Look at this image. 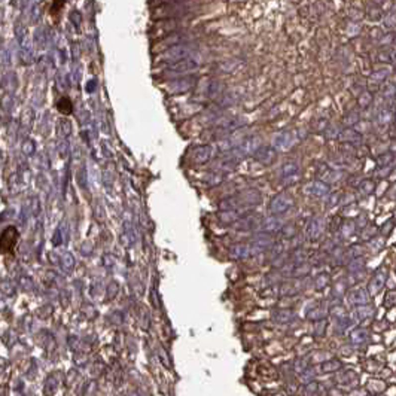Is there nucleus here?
<instances>
[{"mask_svg":"<svg viewBox=\"0 0 396 396\" xmlns=\"http://www.w3.org/2000/svg\"><path fill=\"white\" fill-rule=\"evenodd\" d=\"M280 228V222H277V219H267L265 224L262 225L264 231H276Z\"/></svg>","mask_w":396,"mask_h":396,"instance_id":"0eeeda50","label":"nucleus"},{"mask_svg":"<svg viewBox=\"0 0 396 396\" xmlns=\"http://www.w3.org/2000/svg\"><path fill=\"white\" fill-rule=\"evenodd\" d=\"M273 157H274V154H273V151L271 149H267V148H259L258 151H256V158L258 159H261V161H264V162H270L271 159H273Z\"/></svg>","mask_w":396,"mask_h":396,"instance_id":"423d86ee","label":"nucleus"},{"mask_svg":"<svg viewBox=\"0 0 396 396\" xmlns=\"http://www.w3.org/2000/svg\"><path fill=\"white\" fill-rule=\"evenodd\" d=\"M382 16H383V9L379 4L373 3L368 7V19L370 21H379V19H382Z\"/></svg>","mask_w":396,"mask_h":396,"instance_id":"39448f33","label":"nucleus"},{"mask_svg":"<svg viewBox=\"0 0 396 396\" xmlns=\"http://www.w3.org/2000/svg\"><path fill=\"white\" fill-rule=\"evenodd\" d=\"M392 55H394V58H395V60H396V49H395V51H394V52H392Z\"/></svg>","mask_w":396,"mask_h":396,"instance_id":"9d476101","label":"nucleus"},{"mask_svg":"<svg viewBox=\"0 0 396 396\" xmlns=\"http://www.w3.org/2000/svg\"><path fill=\"white\" fill-rule=\"evenodd\" d=\"M396 25V10L389 12L386 16H385V27L386 28H392Z\"/></svg>","mask_w":396,"mask_h":396,"instance_id":"6e6552de","label":"nucleus"},{"mask_svg":"<svg viewBox=\"0 0 396 396\" xmlns=\"http://www.w3.org/2000/svg\"><path fill=\"white\" fill-rule=\"evenodd\" d=\"M259 148H261V142H259V139H258V137H252L250 140H246L243 145H240L238 148H236L234 155H236V157H244V155H247V154H252V152H255V151H258Z\"/></svg>","mask_w":396,"mask_h":396,"instance_id":"f03ea898","label":"nucleus"},{"mask_svg":"<svg viewBox=\"0 0 396 396\" xmlns=\"http://www.w3.org/2000/svg\"><path fill=\"white\" fill-rule=\"evenodd\" d=\"M292 204V201L285 197V195H280V197H276L273 201H271V212L274 213H282L285 210H288V207Z\"/></svg>","mask_w":396,"mask_h":396,"instance_id":"7ed1b4c3","label":"nucleus"},{"mask_svg":"<svg viewBox=\"0 0 396 396\" xmlns=\"http://www.w3.org/2000/svg\"><path fill=\"white\" fill-rule=\"evenodd\" d=\"M262 250L261 246L252 243V244H237L231 249V256L234 258H249Z\"/></svg>","mask_w":396,"mask_h":396,"instance_id":"f257e3e1","label":"nucleus"},{"mask_svg":"<svg viewBox=\"0 0 396 396\" xmlns=\"http://www.w3.org/2000/svg\"><path fill=\"white\" fill-rule=\"evenodd\" d=\"M212 157V148L206 146V148H198L195 152H194V159L197 162H206L209 158Z\"/></svg>","mask_w":396,"mask_h":396,"instance_id":"20e7f679","label":"nucleus"},{"mask_svg":"<svg viewBox=\"0 0 396 396\" xmlns=\"http://www.w3.org/2000/svg\"><path fill=\"white\" fill-rule=\"evenodd\" d=\"M238 215L236 212H225V213H221V219L222 222H233V221H237Z\"/></svg>","mask_w":396,"mask_h":396,"instance_id":"1a4fd4ad","label":"nucleus"}]
</instances>
